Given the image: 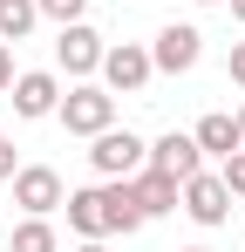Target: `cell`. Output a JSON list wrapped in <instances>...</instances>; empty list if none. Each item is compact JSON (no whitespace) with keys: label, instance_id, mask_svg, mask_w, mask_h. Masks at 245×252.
<instances>
[{"label":"cell","instance_id":"obj_1","mask_svg":"<svg viewBox=\"0 0 245 252\" xmlns=\"http://www.w3.org/2000/svg\"><path fill=\"white\" fill-rule=\"evenodd\" d=\"M55 116H61L68 136H102V129L116 123V95H109L102 82H75L68 95H61V109H55Z\"/></svg>","mask_w":245,"mask_h":252},{"label":"cell","instance_id":"obj_2","mask_svg":"<svg viewBox=\"0 0 245 252\" xmlns=\"http://www.w3.org/2000/svg\"><path fill=\"white\" fill-rule=\"evenodd\" d=\"M95 150H89V164H95V177H136V170L150 164V143L136 136V129H102V136H89Z\"/></svg>","mask_w":245,"mask_h":252},{"label":"cell","instance_id":"obj_3","mask_svg":"<svg viewBox=\"0 0 245 252\" xmlns=\"http://www.w3.org/2000/svg\"><path fill=\"white\" fill-rule=\"evenodd\" d=\"M102 89L109 95H136V89H150V75H157V62H150V48L143 41H116L109 55H102Z\"/></svg>","mask_w":245,"mask_h":252},{"label":"cell","instance_id":"obj_4","mask_svg":"<svg viewBox=\"0 0 245 252\" xmlns=\"http://www.w3.org/2000/svg\"><path fill=\"white\" fill-rule=\"evenodd\" d=\"M14 205L28 211V218L61 211V205H68V198H61V170H48V164H21V170H14Z\"/></svg>","mask_w":245,"mask_h":252},{"label":"cell","instance_id":"obj_5","mask_svg":"<svg viewBox=\"0 0 245 252\" xmlns=\"http://www.w3.org/2000/svg\"><path fill=\"white\" fill-rule=\"evenodd\" d=\"M102 55H109V48H102V34H95V28H89V21H68V28H61V34H55V62H61V68H68V75H95V68H102Z\"/></svg>","mask_w":245,"mask_h":252},{"label":"cell","instance_id":"obj_6","mask_svg":"<svg viewBox=\"0 0 245 252\" xmlns=\"http://www.w3.org/2000/svg\"><path fill=\"white\" fill-rule=\"evenodd\" d=\"M177 211H191L204 232H211V225H225V218H232V191H225V177H211V170L184 177V198H177Z\"/></svg>","mask_w":245,"mask_h":252},{"label":"cell","instance_id":"obj_7","mask_svg":"<svg viewBox=\"0 0 245 252\" xmlns=\"http://www.w3.org/2000/svg\"><path fill=\"white\" fill-rule=\"evenodd\" d=\"M204 55V34L191 28V21H177V28H163L157 41H150V62H157V75H191Z\"/></svg>","mask_w":245,"mask_h":252},{"label":"cell","instance_id":"obj_8","mask_svg":"<svg viewBox=\"0 0 245 252\" xmlns=\"http://www.w3.org/2000/svg\"><path fill=\"white\" fill-rule=\"evenodd\" d=\"M55 109H61V82H55L48 68H28V75H14V116L41 123V116H55Z\"/></svg>","mask_w":245,"mask_h":252},{"label":"cell","instance_id":"obj_9","mask_svg":"<svg viewBox=\"0 0 245 252\" xmlns=\"http://www.w3.org/2000/svg\"><path fill=\"white\" fill-rule=\"evenodd\" d=\"M129 191H136V205H143V218H163V211H177V198H184V184L170 177V170L143 164L136 177H129Z\"/></svg>","mask_w":245,"mask_h":252},{"label":"cell","instance_id":"obj_10","mask_svg":"<svg viewBox=\"0 0 245 252\" xmlns=\"http://www.w3.org/2000/svg\"><path fill=\"white\" fill-rule=\"evenodd\" d=\"M150 164L170 170V177L184 184V177H198V170H204V150H198V136H177V129H170V136L150 143Z\"/></svg>","mask_w":245,"mask_h":252},{"label":"cell","instance_id":"obj_11","mask_svg":"<svg viewBox=\"0 0 245 252\" xmlns=\"http://www.w3.org/2000/svg\"><path fill=\"white\" fill-rule=\"evenodd\" d=\"M68 232H82V239H109V198H102V184L68 191Z\"/></svg>","mask_w":245,"mask_h":252},{"label":"cell","instance_id":"obj_12","mask_svg":"<svg viewBox=\"0 0 245 252\" xmlns=\"http://www.w3.org/2000/svg\"><path fill=\"white\" fill-rule=\"evenodd\" d=\"M191 136H198V150H204V157H232V150H245L239 116H225V109H211V116H204V123L191 129Z\"/></svg>","mask_w":245,"mask_h":252},{"label":"cell","instance_id":"obj_13","mask_svg":"<svg viewBox=\"0 0 245 252\" xmlns=\"http://www.w3.org/2000/svg\"><path fill=\"white\" fill-rule=\"evenodd\" d=\"M102 198H109V232H136L143 225V205H136V191H129V177H102Z\"/></svg>","mask_w":245,"mask_h":252},{"label":"cell","instance_id":"obj_14","mask_svg":"<svg viewBox=\"0 0 245 252\" xmlns=\"http://www.w3.org/2000/svg\"><path fill=\"white\" fill-rule=\"evenodd\" d=\"M34 21H41L34 0H0V41H28V34H34Z\"/></svg>","mask_w":245,"mask_h":252},{"label":"cell","instance_id":"obj_15","mask_svg":"<svg viewBox=\"0 0 245 252\" xmlns=\"http://www.w3.org/2000/svg\"><path fill=\"white\" fill-rule=\"evenodd\" d=\"M14 252H55V225H48V218L14 225Z\"/></svg>","mask_w":245,"mask_h":252},{"label":"cell","instance_id":"obj_16","mask_svg":"<svg viewBox=\"0 0 245 252\" xmlns=\"http://www.w3.org/2000/svg\"><path fill=\"white\" fill-rule=\"evenodd\" d=\"M34 7H41V21L68 28V21H82V7H89V0H34Z\"/></svg>","mask_w":245,"mask_h":252},{"label":"cell","instance_id":"obj_17","mask_svg":"<svg viewBox=\"0 0 245 252\" xmlns=\"http://www.w3.org/2000/svg\"><path fill=\"white\" fill-rule=\"evenodd\" d=\"M218 177H225V191H232V198H245V150H232V157H218Z\"/></svg>","mask_w":245,"mask_h":252},{"label":"cell","instance_id":"obj_18","mask_svg":"<svg viewBox=\"0 0 245 252\" xmlns=\"http://www.w3.org/2000/svg\"><path fill=\"white\" fill-rule=\"evenodd\" d=\"M14 89V41H0V95Z\"/></svg>","mask_w":245,"mask_h":252},{"label":"cell","instance_id":"obj_19","mask_svg":"<svg viewBox=\"0 0 245 252\" xmlns=\"http://www.w3.org/2000/svg\"><path fill=\"white\" fill-rule=\"evenodd\" d=\"M232 82L245 89V41H232Z\"/></svg>","mask_w":245,"mask_h":252},{"label":"cell","instance_id":"obj_20","mask_svg":"<svg viewBox=\"0 0 245 252\" xmlns=\"http://www.w3.org/2000/svg\"><path fill=\"white\" fill-rule=\"evenodd\" d=\"M14 170H21V164H14V143L0 136V177H14Z\"/></svg>","mask_w":245,"mask_h":252},{"label":"cell","instance_id":"obj_21","mask_svg":"<svg viewBox=\"0 0 245 252\" xmlns=\"http://www.w3.org/2000/svg\"><path fill=\"white\" fill-rule=\"evenodd\" d=\"M75 252H109V246H102V239H82V246H75Z\"/></svg>","mask_w":245,"mask_h":252},{"label":"cell","instance_id":"obj_22","mask_svg":"<svg viewBox=\"0 0 245 252\" xmlns=\"http://www.w3.org/2000/svg\"><path fill=\"white\" fill-rule=\"evenodd\" d=\"M225 7H232V21H245V0H225Z\"/></svg>","mask_w":245,"mask_h":252},{"label":"cell","instance_id":"obj_23","mask_svg":"<svg viewBox=\"0 0 245 252\" xmlns=\"http://www.w3.org/2000/svg\"><path fill=\"white\" fill-rule=\"evenodd\" d=\"M239 136H245V109H239Z\"/></svg>","mask_w":245,"mask_h":252},{"label":"cell","instance_id":"obj_24","mask_svg":"<svg viewBox=\"0 0 245 252\" xmlns=\"http://www.w3.org/2000/svg\"><path fill=\"white\" fill-rule=\"evenodd\" d=\"M198 7H218V0H198Z\"/></svg>","mask_w":245,"mask_h":252},{"label":"cell","instance_id":"obj_25","mask_svg":"<svg viewBox=\"0 0 245 252\" xmlns=\"http://www.w3.org/2000/svg\"><path fill=\"white\" fill-rule=\"evenodd\" d=\"M184 252H204V246H184Z\"/></svg>","mask_w":245,"mask_h":252}]
</instances>
